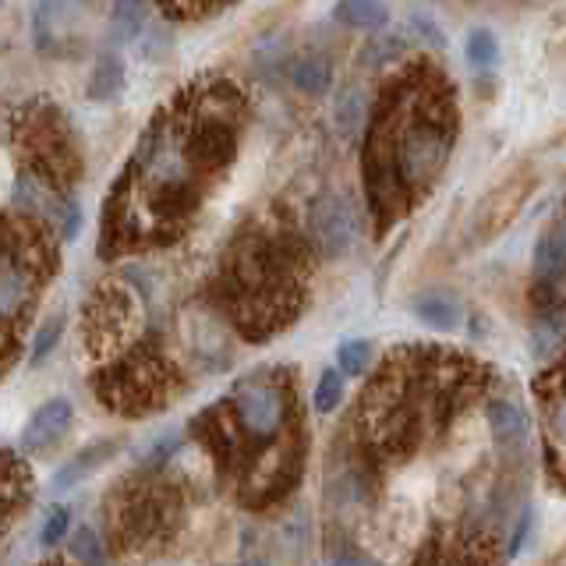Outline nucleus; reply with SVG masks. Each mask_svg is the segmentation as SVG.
Listing matches in <instances>:
<instances>
[{
  "instance_id": "obj_1",
  "label": "nucleus",
  "mask_w": 566,
  "mask_h": 566,
  "mask_svg": "<svg viewBox=\"0 0 566 566\" xmlns=\"http://www.w3.org/2000/svg\"><path fill=\"white\" fill-rule=\"evenodd\" d=\"M241 117L244 99L227 78L185 85L159 106L103 206V259L164 248L185 234L234 164Z\"/></svg>"
},
{
  "instance_id": "obj_2",
  "label": "nucleus",
  "mask_w": 566,
  "mask_h": 566,
  "mask_svg": "<svg viewBox=\"0 0 566 566\" xmlns=\"http://www.w3.org/2000/svg\"><path fill=\"white\" fill-rule=\"evenodd\" d=\"M457 142V103L450 82L432 67H411L382 85L365 135V195L379 230L394 227L439 174Z\"/></svg>"
},
{
  "instance_id": "obj_3",
  "label": "nucleus",
  "mask_w": 566,
  "mask_h": 566,
  "mask_svg": "<svg viewBox=\"0 0 566 566\" xmlns=\"http://www.w3.org/2000/svg\"><path fill=\"white\" fill-rule=\"evenodd\" d=\"M195 436L252 510L280 503L305 468V421L283 368L255 371L227 400L206 407Z\"/></svg>"
},
{
  "instance_id": "obj_4",
  "label": "nucleus",
  "mask_w": 566,
  "mask_h": 566,
  "mask_svg": "<svg viewBox=\"0 0 566 566\" xmlns=\"http://www.w3.org/2000/svg\"><path fill=\"white\" fill-rule=\"evenodd\" d=\"M478 365L450 350L407 347L389 354L358 403V436L371 457L403 460L447 424L478 382Z\"/></svg>"
},
{
  "instance_id": "obj_5",
  "label": "nucleus",
  "mask_w": 566,
  "mask_h": 566,
  "mask_svg": "<svg viewBox=\"0 0 566 566\" xmlns=\"http://www.w3.org/2000/svg\"><path fill=\"white\" fill-rule=\"evenodd\" d=\"M308 244L291 227H244L217 276V301L248 340L280 333L305 301Z\"/></svg>"
},
{
  "instance_id": "obj_6",
  "label": "nucleus",
  "mask_w": 566,
  "mask_h": 566,
  "mask_svg": "<svg viewBox=\"0 0 566 566\" xmlns=\"http://www.w3.org/2000/svg\"><path fill=\"white\" fill-rule=\"evenodd\" d=\"M57 262V238L43 217L25 209L0 217V371L14 365Z\"/></svg>"
},
{
  "instance_id": "obj_7",
  "label": "nucleus",
  "mask_w": 566,
  "mask_h": 566,
  "mask_svg": "<svg viewBox=\"0 0 566 566\" xmlns=\"http://www.w3.org/2000/svg\"><path fill=\"white\" fill-rule=\"evenodd\" d=\"M181 386L177 368L167 361V354L156 347V340H135L128 350H120L117 358L99 371L96 397L117 415H153Z\"/></svg>"
},
{
  "instance_id": "obj_8",
  "label": "nucleus",
  "mask_w": 566,
  "mask_h": 566,
  "mask_svg": "<svg viewBox=\"0 0 566 566\" xmlns=\"http://www.w3.org/2000/svg\"><path fill=\"white\" fill-rule=\"evenodd\" d=\"M14 142L22 156V170L35 181L50 185L53 191H64L82 177L78 142L71 132L67 117L53 103L35 99L14 117Z\"/></svg>"
},
{
  "instance_id": "obj_9",
  "label": "nucleus",
  "mask_w": 566,
  "mask_h": 566,
  "mask_svg": "<svg viewBox=\"0 0 566 566\" xmlns=\"http://www.w3.org/2000/svg\"><path fill=\"white\" fill-rule=\"evenodd\" d=\"M111 531L120 545H149L174 535L181 521V492L164 478H146V482H120L111 495Z\"/></svg>"
},
{
  "instance_id": "obj_10",
  "label": "nucleus",
  "mask_w": 566,
  "mask_h": 566,
  "mask_svg": "<svg viewBox=\"0 0 566 566\" xmlns=\"http://www.w3.org/2000/svg\"><path fill=\"white\" fill-rule=\"evenodd\" d=\"M358 212H354L344 195H323L318 202H312L308 234L326 259H344L354 241H358Z\"/></svg>"
},
{
  "instance_id": "obj_11",
  "label": "nucleus",
  "mask_w": 566,
  "mask_h": 566,
  "mask_svg": "<svg viewBox=\"0 0 566 566\" xmlns=\"http://www.w3.org/2000/svg\"><path fill=\"white\" fill-rule=\"evenodd\" d=\"M538 394L545 400V450L553 457V464H566V350L563 361L545 371V379L538 382Z\"/></svg>"
},
{
  "instance_id": "obj_12",
  "label": "nucleus",
  "mask_w": 566,
  "mask_h": 566,
  "mask_svg": "<svg viewBox=\"0 0 566 566\" xmlns=\"http://www.w3.org/2000/svg\"><path fill=\"white\" fill-rule=\"evenodd\" d=\"M32 500V474L18 457L0 450V538L22 517Z\"/></svg>"
},
{
  "instance_id": "obj_13",
  "label": "nucleus",
  "mask_w": 566,
  "mask_h": 566,
  "mask_svg": "<svg viewBox=\"0 0 566 566\" xmlns=\"http://www.w3.org/2000/svg\"><path fill=\"white\" fill-rule=\"evenodd\" d=\"M71 418H75V411H71V400H64V397L46 400L22 429V450L25 453H43L50 447H57V442L71 429Z\"/></svg>"
},
{
  "instance_id": "obj_14",
  "label": "nucleus",
  "mask_w": 566,
  "mask_h": 566,
  "mask_svg": "<svg viewBox=\"0 0 566 566\" xmlns=\"http://www.w3.org/2000/svg\"><path fill=\"white\" fill-rule=\"evenodd\" d=\"M485 418H489V429L495 447L506 450V453H521L531 439V415L527 407L517 400H489L485 403Z\"/></svg>"
},
{
  "instance_id": "obj_15",
  "label": "nucleus",
  "mask_w": 566,
  "mask_h": 566,
  "mask_svg": "<svg viewBox=\"0 0 566 566\" xmlns=\"http://www.w3.org/2000/svg\"><path fill=\"white\" fill-rule=\"evenodd\" d=\"M524 195H527V181H506L503 188H495L489 199H485V206L478 209V234H485V238H492V234H500V230L517 217V209L524 206Z\"/></svg>"
},
{
  "instance_id": "obj_16",
  "label": "nucleus",
  "mask_w": 566,
  "mask_h": 566,
  "mask_svg": "<svg viewBox=\"0 0 566 566\" xmlns=\"http://www.w3.org/2000/svg\"><path fill=\"white\" fill-rule=\"evenodd\" d=\"M411 312L421 318L424 326H432L439 333H453L464 323V308H460V301L447 291H424L411 301Z\"/></svg>"
},
{
  "instance_id": "obj_17",
  "label": "nucleus",
  "mask_w": 566,
  "mask_h": 566,
  "mask_svg": "<svg viewBox=\"0 0 566 566\" xmlns=\"http://www.w3.org/2000/svg\"><path fill=\"white\" fill-rule=\"evenodd\" d=\"M75 0H32V32H35V46L53 50L61 29L75 18Z\"/></svg>"
},
{
  "instance_id": "obj_18",
  "label": "nucleus",
  "mask_w": 566,
  "mask_h": 566,
  "mask_svg": "<svg viewBox=\"0 0 566 566\" xmlns=\"http://www.w3.org/2000/svg\"><path fill=\"white\" fill-rule=\"evenodd\" d=\"M563 276H566V223H556L535 241V280L556 283Z\"/></svg>"
},
{
  "instance_id": "obj_19",
  "label": "nucleus",
  "mask_w": 566,
  "mask_h": 566,
  "mask_svg": "<svg viewBox=\"0 0 566 566\" xmlns=\"http://www.w3.org/2000/svg\"><path fill=\"white\" fill-rule=\"evenodd\" d=\"M120 442L117 439H106V442H93V447H85L75 460H67V464L53 474V485L57 489H71V485H78L85 482L88 474H93L96 468H103L106 460H111V453H117Z\"/></svg>"
},
{
  "instance_id": "obj_20",
  "label": "nucleus",
  "mask_w": 566,
  "mask_h": 566,
  "mask_svg": "<svg viewBox=\"0 0 566 566\" xmlns=\"http://www.w3.org/2000/svg\"><path fill=\"white\" fill-rule=\"evenodd\" d=\"M149 22V0H114L111 8V40L135 43Z\"/></svg>"
},
{
  "instance_id": "obj_21",
  "label": "nucleus",
  "mask_w": 566,
  "mask_h": 566,
  "mask_svg": "<svg viewBox=\"0 0 566 566\" xmlns=\"http://www.w3.org/2000/svg\"><path fill=\"white\" fill-rule=\"evenodd\" d=\"M531 347H535V358H553L566 350V308H548L535 318Z\"/></svg>"
},
{
  "instance_id": "obj_22",
  "label": "nucleus",
  "mask_w": 566,
  "mask_h": 566,
  "mask_svg": "<svg viewBox=\"0 0 566 566\" xmlns=\"http://www.w3.org/2000/svg\"><path fill=\"white\" fill-rule=\"evenodd\" d=\"M336 22H344L347 29L376 32V29H386L389 8L382 0H340V4H336Z\"/></svg>"
},
{
  "instance_id": "obj_23",
  "label": "nucleus",
  "mask_w": 566,
  "mask_h": 566,
  "mask_svg": "<svg viewBox=\"0 0 566 566\" xmlns=\"http://www.w3.org/2000/svg\"><path fill=\"white\" fill-rule=\"evenodd\" d=\"M291 85L308 96H323L333 85V64L326 57H301L291 67Z\"/></svg>"
},
{
  "instance_id": "obj_24",
  "label": "nucleus",
  "mask_w": 566,
  "mask_h": 566,
  "mask_svg": "<svg viewBox=\"0 0 566 566\" xmlns=\"http://www.w3.org/2000/svg\"><path fill=\"white\" fill-rule=\"evenodd\" d=\"M124 88V61L117 53L99 57L93 78H88V99H117Z\"/></svg>"
},
{
  "instance_id": "obj_25",
  "label": "nucleus",
  "mask_w": 566,
  "mask_h": 566,
  "mask_svg": "<svg viewBox=\"0 0 566 566\" xmlns=\"http://www.w3.org/2000/svg\"><path fill=\"white\" fill-rule=\"evenodd\" d=\"M368 117V103H365V93L358 85H350L347 93L336 103V124H340L344 135H358L361 120Z\"/></svg>"
},
{
  "instance_id": "obj_26",
  "label": "nucleus",
  "mask_w": 566,
  "mask_h": 566,
  "mask_svg": "<svg viewBox=\"0 0 566 566\" xmlns=\"http://www.w3.org/2000/svg\"><path fill=\"white\" fill-rule=\"evenodd\" d=\"M340 400H344V376H340V371L326 368L323 376H318V382H315V411L329 415V411L340 407Z\"/></svg>"
},
{
  "instance_id": "obj_27",
  "label": "nucleus",
  "mask_w": 566,
  "mask_h": 566,
  "mask_svg": "<svg viewBox=\"0 0 566 566\" xmlns=\"http://www.w3.org/2000/svg\"><path fill=\"white\" fill-rule=\"evenodd\" d=\"M336 365H340L344 376H361L371 365V344L368 340H344L336 350Z\"/></svg>"
},
{
  "instance_id": "obj_28",
  "label": "nucleus",
  "mask_w": 566,
  "mask_h": 566,
  "mask_svg": "<svg viewBox=\"0 0 566 566\" xmlns=\"http://www.w3.org/2000/svg\"><path fill=\"white\" fill-rule=\"evenodd\" d=\"M468 61L474 67H492L500 61V43H495V35L489 29H474L468 35Z\"/></svg>"
},
{
  "instance_id": "obj_29",
  "label": "nucleus",
  "mask_w": 566,
  "mask_h": 566,
  "mask_svg": "<svg viewBox=\"0 0 566 566\" xmlns=\"http://www.w3.org/2000/svg\"><path fill=\"white\" fill-rule=\"evenodd\" d=\"M400 53H403V40L400 35H376L365 50H361V61L365 64H386V61H400Z\"/></svg>"
},
{
  "instance_id": "obj_30",
  "label": "nucleus",
  "mask_w": 566,
  "mask_h": 566,
  "mask_svg": "<svg viewBox=\"0 0 566 566\" xmlns=\"http://www.w3.org/2000/svg\"><path fill=\"white\" fill-rule=\"evenodd\" d=\"M71 553H75L78 563H106V545L99 542L93 527H78L75 542H71Z\"/></svg>"
},
{
  "instance_id": "obj_31",
  "label": "nucleus",
  "mask_w": 566,
  "mask_h": 566,
  "mask_svg": "<svg viewBox=\"0 0 566 566\" xmlns=\"http://www.w3.org/2000/svg\"><path fill=\"white\" fill-rule=\"evenodd\" d=\"M181 450V432H167L159 436L153 447L146 450V460H142V471H156L159 464H167V460Z\"/></svg>"
},
{
  "instance_id": "obj_32",
  "label": "nucleus",
  "mask_w": 566,
  "mask_h": 566,
  "mask_svg": "<svg viewBox=\"0 0 566 566\" xmlns=\"http://www.w3.org/2000/svg\"><path fill=\"white\" fill-rule=\"evenodd\" d=\"M67 527H71V513L67 506H50L46 513V521H43V545H57L64 535H67Z\"/></svg>"
},
{
  "instance_id": "obj_33",
  "label": "nucleus",
  "mask_w": 566,
  "mask_h": 566,
  "mask_svg": "<svg viewBox=\"0 0 566 566\" xmlns=\"http://www.w3.org/2000/svg\"><path fill=\"white\" fill-rule=\"evenodd\" d=\"M61 318H53L50 326H43V333H40V340H35V347H32V365H40L46 354L57 347V336H61Z\"/></svg>"
},
{
  "instance_id": "obj_34",
  "label": "nucleus",
  "mask_w": 566,
  "mask_h": 566,
  "mask_svg": "<svg viewBox=\"0 0 566 566\" xmlns=\"http://www.w3.org/2000/svg\"><path fill=\"white\" fill-rule=\"evenodd\" d=\"M411 25H415V29H421V35H424V40H429L432 46H442V43H447V40H442V35H439V29H436L424 14H415V18H411Z\"/></svg>"
},
{
  "instance_id": "obj_35",
  "label": "nucleus",
  "mask_w": 566,
  "mask_h": 566,
  "mask_svg": "<svg viewBox=\"0 0 566 566\" xmlns=\"http://www.w3.org/2000/svg\"><path fill=\"white\" fill-rule=\"evenodd\" d=\"M227 4H234V0H185V11L188 14H206V11H220Z\"/></svg>"
},
{
  "instance_id": "obj_36",
  "label": "nucleus",
  "mask_w": 566,
  "mask_h": 566,
  "mask_svg": "<svg viewBox=\"0 0 566 566\" xmlns=\"http://www.w3.org/2000/svg\"><path fill=\"white\" fill-rule=\"evenodd\" d=\"M329 559L333 563H368V556L365 553H354V548H340V553H333Z\"/></svg>"
}]
</instances>
